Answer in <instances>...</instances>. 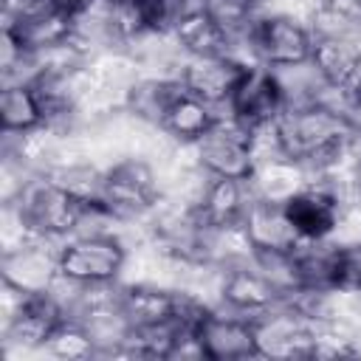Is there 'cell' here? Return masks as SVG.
Listing matches in <instances>:
<instances>
[{
	"label": "cell",
	"mask_w": 361,
	"mask_h": 361,
	"mask_svg": "<svg viewBox=\"0 0 361 361\" xmlns=\"http://www.w3.org/2000/svg\"><path fill=\"white\" fill-rule=\"evenodd\" d=\"M42 350H45V355L62 358V361H76V358H93L96 355V344H93L90 333L76 319H62L54 327V333L48 336Z\"/></svg>",
	"instance_id": "cell-22"
},
{
	"label": "cell",
	"mask_w": 361,
	"mask_h": 361,
	"mask_svg": "<svg viewBox=\"0 0 361 361\" xmlns=\"http://www.w3.org/2000/svg\"><path fill=\"white\" fill-rule=\"evenodd\" d=\"M124 254L116 237H68L59 248V271L85 285L110 282L118 279Z\"/></svg>",
	"instance_id": "cell-4"
},
{
	"label": "cell",
	"mask_w": 361,
	"mask_h": 361,
	"mask_svg": "<svg viewBox=\"0 0 361 361\" xmlns=\"http://www.w3.org/2000/svg\"><path fill=\"white\" fill-rule=\"evenodd\" d=\"M254 200L259 197L248 178H212L197 212L209 223H240Z\"/></svg>",
	"instance_id": "cell-15"
},
{
	"label": "cell",
	"mask_w": 361,
	"mask_h": 361,
	"mask_svg": "<svg viewBox=\"0 0 361 361\" xmlns=\"http://www.w3.org/2000/svg\"><path fill=\"white\" fill-rule=\"evenodd\" d=\"M172 31H175L186 56H220V54H226L228 34L214 20V14L209 8H200V11L180 17L172 25Z\"/></svg>",
	"instance_id": "cell-17"
},
{
	"label": "cell",
	"mask_w": 361,
	"mask_h": 361,
	"mask_svg": "<svg viewBox=\"0 0 361 361\" xmlns=\"http://www.w3.org/2000/svg\"><path fill=\"white\" fill-rule=\"evenodd\" d=\"M245 68L231 62L226 54L220 56H186L180 68V85L186 93L209 102V104H223L231 99L234 85Z\"/></svg>",
	"instance_id": "cell-9"
},
{
	"label": "cell",
	"mask_w": 361,
	"mask_h": 361,
	"mask_svg": "<svg viewBox=\"0 0 361 361\" xmlns=\"http://www.w3.org/2000/svg\"><path fill=\"white\" fill-rule=\"evenodd\" d=\"M336 288L338 290H361V240L338 243L336 257Z\"/></svg>",
	"instance_id": "cell-24"
},
{
	"label": "cell",
	"mask_w": 361,
	"mask_h": 361,
	"mask_svg": "<svg viewBox=\"0 0 361 361\" xmlns=\"http://www.w3.org/2000/svg\"><path fill=\"white\" fill-rule=\"evenodd\" d=\"M285 209L299 231V240H333L341 217V200L327 183H307L285 203Z\"/></svg>",
	"instance_id": "cell-8"
},
{
	"label": "cell",
	"mask_w": 361,
	"mask_h": 361,
	"mask_svg": "<svg viewBox=\"0 0 361 361\" xmlns=\"http://www.w3.org/2000/svg\"><path fill=\"white\" fill-rule=\"evenodd\" d=\"M183 93V85L180 79H166V76H152V73H141L133 87L127 90V99H124V107L147 121V124H155V127H164V118L172 107V102Z\"/></svg>",
	"instance_id": "cell-13"
},
{
	"label": "cell",
	"mask_w": 361,
	"mask_h": 361,
	"mask_svg": "<svg viewBox=\"0 0 361 361\" xmlns=\"http://www.w3.org/2000/svg\"><path fill=\"white\" fill-rule=\"evenodd\" d=\"M276 302H282V296L276 293V288L254 268V259L245 265H234L226 268V279H223V307L245 316V319H257L259 313L271 310Z\"/></svg>",
	"instance_id": "cell-10"
},
{
	"label": "cell",
	"mask_w": 361,
	"mask_h": 361,
	"mask_svg": "<svg viewBox=\"0 0 361 361\" xmlns=\"http://www.w3.org/2000/svg\"><path fill=\"white\" fill-rule=\"evenodd\" d=\"M8 203H17L25 220L31 223V228L39 237H51V240H68L82 209V203L48 175H34L25 183V189Z\"/></svg>",
	"instance_id": "cell-1"
},
{
	"label": "cell",
	"mask_w": 361,
	"mask_h": 361,
	"mask_svg": "<svg viewBox=\"0 0 361 361\" xmlns=\"http://www.w3.org/2000/svg\"><path fill=\"white\" fill-rule=\"evenodd\" d=\"M65 240L37 237L20 248L3 251L0 271L3 282L25 290V293H45L59 274V248Z\"/></svg>",
	"instance_id": "cell-5"
},
{
	"label": "cell",
	"mask_w": 361,
	"mask_h": 361,
	"mask_svg": "<svg viewBox=\"0 0 361 361\" xmlns=\"http://www.w3.org/2000/svg\"><path fill=\"white\" fill-rule=\"evenodd\" d=\"M155 200H158V183H155V169L147 158L130 155L104 172L102 203L118 220H147Z\"/></svg>",
	"instance_id": "cell-2"
},
{
	"label": "cell",
	"mask_w": 361,
	"mask_h": 361,
	"mask_svg": "<svg viewBox=\"0 0 361 361\" xmlns=\"http://www.w3.org/2000/svg\"><path fill=\"white\" fill-rule=\"evenodd\" d=\"M228 110L245 130L265 124V121H274L285 110V99H282V90L276 85L274 71L268 65L245 68L234 85V93L228 99Z\"/></svg>",
	"instance_id": "cell-7"
},
{
	"label": "cell",
	"mask_w": 361,
	"mask_h": 361,
	"mask_svg": "<svg viewBox=\"0 0 361 361\" xmlns=\"http://www.w3.org/2000/svg\"><path fill=\"white\" fill-rule=\"evenodd\" d=\"M121 305H124V313L130 316L133 327L178 322V290H169V288H152V285L127 288L124 285Z\"/></svg>",
	"instance_id": "cell-18"
},
{
	"label": "cell",
	"mask_w": 361,
	"mask_h": 361,
	"mask_svg": "<svg viewBox=\"0 0 361 361\" xmlns=\"http://www.w3.org/2000/svg\"><path fill=\"white\" fill-rule=\"evenodd\" d=\"M353 189H355V195L361 197V158H358V164H355V169H353Z\"/></svg>",
	"instance_id": "cell-26"
},
{
	"label": "cell",
	"mask_w": 361,
	"mask_h": 361,
	"mask_svg": "<svg viewBox=\"0 0 361 361\" xmlns=\"http://www.w3.org/2000/svg\"><path fill=\"white\" fill-rule=\"evenodd\" d=\"M197 338L206 350V358H212V361H237V358L259 355L254 322L223 307V305L209 310L200 319Z\"/></svg>",
	"instance_id": "cell-6"
},
{
	"label": "cell",
	"mask_w": 361,
	"mask_h": 361,
	"mask_svg": "<svg viewBox=\"0 0 361 361\" xmlns=\"http://www.w3.org/2000/svg\"><path fill=\"white\" fill-rule=\"evenodd\" d=\"M254 268L276 288V293L282 299L296 293V290H302L293 251H257L254 254Z\"/></svg>",
	"instance_id": "cell-23"
},
{
	"label": "cell",
	"mask_w": 361,
	"mask_h": 361,
	"mask_svg": "<svg viewBox=\"0 0 361 361\" xmlns=\"http://www.w3.org/2000/svg\"><path fill=\"white\" fill-rule=\"evenodd\" d=\"M0 124L14 133H28L42 124V104L31 85L8 82L0 87Z\"/></svg>",
	"instance_id": "cell-20"
},
{
	"label": "cell",
	"mask_w": 361,
	"mask_h": 361,
	"mask_svg": "<svg viewBox=\"0 0 361 361\" xmlns=\"http://www.w3.org/2000/svg\"><path fill=\"white\" fill-rule=\"evenodd\" d=\"M214 121H217V107L183 90L172 102V107L164 118V130L175 141H197L214 127Z\"/></svg>",
	"instance_id": "cell-19"
},
{
	"label": "cell",
	"mask_w": 361,
	"mask_h": 361,
	"mask_svg": "<svg viewBox=\"0 0 361 361\" xmlns=\"http://www.w3.org/2000/svg\"><path fill=\"white\" fill-rule=\"evenodd\" d=\"M316 34L307 20L290 14H262L257 20V51L262 65L282 68L310 59Z\"/></svg>",
	"instance_id": "cell-3"
},
{
	"label": "cell",
	"mask_w": 361,
	"mask_h": 361,
	"mask_svg": "<svg viewBox=\"0 0 361 361\" xmlns=\"http://www.w3.org/2000/svg\"><path fill=\"white\" fill-rule=\"evenodd\" d=\"M310 62L333 87H350L361 73V37H316Z\"/></svg>",
	"instance_id": "cell-12"
},
{
	"label": "cell",
	"mask_w": 361,
	"mask_h": 361,
	"mask_svg": "<svg viewBox=\"0 0 361 361\" xmlns=\"http://www.w3.org/2000/svg\"><path fill=\"white\" fill-rule=\"evenodd\" d=\"M248 180H251V186H254V192H257L259 200L288 203L313 178H310V172H307V166L302 161H296V158H279V161L257 164Z\"/></svg>",
	"instance_id": "cell-14"
},
{
	"label": "cell",
	"mask_w": 361,
	"mask_h": 361,
	"mask_svg": "<svg viewBox=\"0 0 361 361\" xmlns=\"http://www.w3.org/2000/svg\"><path fill=\"white\" fill-rule=\"evenodd\" d=\"M240 223H243L254 251H293L299 243V231H296L285 203L254 200Z\"/></svg>",
	"instance_id": "cell-11"
},
{
	"label": "cell",
	"mask_w": 361,
	"mask_h": 361,
	"mask_svg": "<svg viewBox=\"0 0 361 361\" xmlns=\"http://www.w3.org/2000/svg\"><path fill=\"white\" fill-rule=\"evenodd\" d=\"M293 257H296L302 290H316V293L336 290V257H338L336 240H299Z\"/></svg>",
	"instance_id": "cell-16"
},
{
	"label": "cell",
	"mask_w": 361,
	"mask_h": 361,
	"mask_svg": "<svg viewBox=\"0 0 361 361\" xmlns=\"http://www.w3.org/2000/svg\"><path fill=\"white\" fill-rule=\"evenodd\" d=\"M276 76V85L282 90L285 107L293 104H310L319 102V96L324 93L327 82L322 79V73L316 71V65L310 59L296 62V65H282V68H271Z\"/></svg>",
	"instance_id": "cell-21"
},
{
	"label": "cell",
	"mask_w": 361,
	"mask_h": 361,
	"mask_svg": "<svg viewBox=\"0 0 361 361\" xmlns=\"http://www.w3.org/2000/svg\"><path fill=\"white\" fill-rule=\"evenodd\" d=\"M350 96H353V102H355V107L361 110V73H358V79L350 85Z\"/></svg>",
	"instance_id": "cell-25"
}]
</instances>
